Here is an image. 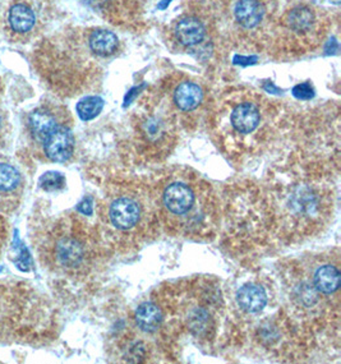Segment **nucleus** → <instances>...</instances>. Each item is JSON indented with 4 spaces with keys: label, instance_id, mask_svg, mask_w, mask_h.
I'll list each match as a JSON object with an SVG mask.
<instances>
[{
    "label": "nucleus",
    "instance_id": "14",
    "mask_svg": "<svg viewBox=\"0 0 341 364\" xmlns=\"http://www.w3.org/2000/svg\"><path fill=\"white\" fill-rule=\"evenodd\" d=\"M25 189L19 170L9 163L0 161V213L11 214L18 208Z\"/></svg>",
    "mask_w": 341,
    "mask_h": 364
},
{
    "label": "nucleus",
    "instance_id": "8",
    "mask_svg": "<svg viewBox=\"0 0 341 364\" xmlns=\"http://www.w3.org/2000/svg\"><path fill=\"white\" fill-rule=\"evenodd\" d=\"M329 19L321 8L298 1L278 18L275 32L278 41L291 51L313 50L328 35Z\"/></svg>",
    "mask_w": 341,
    "mask_h": 364
},
{
    "label": "nucleus",
    "instance_id": "11",
    "mask_svg": "<svg viewBox=\"0 0 341 364\" xmlns=\"http://www.w3.org/2000/svg\"><path fill=\"white\" fill-rule=\"evenodd\" d=\"M65 123H72L68 112L62 107L54 104H44L35 109L27 122V133L30 137L32 150L43 141V139L58 128Z\"/></svg>",
    "mask_w": 341,
    "mask_h": 364
},
{
    "label": "nucleus",
    "instance_id": "20",
    "mask_svg": "<svg viewBox=\"0 0 341 364\" xmlns=\"http://www.w3.org/2000/svg\"><path fill=\"white\" fill-rule=\"evenodd\" d=\"M35 21V13L26 4H16L9 11V25L12 27L13 31L18 33L31 31Z\"/></svg>",
    "mask_w": 341,
    "mask_h": 364
},
{
    "label": "nucleus",
    "instance_id": "13",
    "mask_svg": "<svg viewBox=\"0 0 341 364\" xmlns=\"http://www.w3.org/2000/svg\"><path fill=\"white\" fill-rule=\"evenodd\" d=\"M203 99L205 92L197 82L182 80L177 82L171 88V92L166 95L168 102H163L174 115V113L188 114L196 112L202 105Z\"/></svg>",
    "mask_w": 341,
    "mask_h": 364
},
{
    "label": "nucleus",
    "instance_id": "3",
    "mask_svg": "<svg viewBox=\"0 0 341 364\" xmlns=\"http://www.w3.org/2000/svg\"><path fill=\"white\" fill-rule=\"evenodd\" d=\"M51 326L50 306L31 284L0 280V344H36Z\"/></svg>",
    "mask_w": 341,
    "mask_h": 364
},
{
    "label": "nucleus",
    "instance_id": "9",
    "mask_svg": "<svg viewBox=\"0 0 341 364\" xmlns=\"http://www.w3.org/2000/svg\"><path fill=\"white\" fill-rule=\"evenodd\" d=\"M134 132L142 154L150 157L164 156L175 142V117L160 100L158 104L147 105L137 114Z\"/></svg>",
    "mask_w": 341,
    "mask_h": 364
},
{
    "label": "nucleus",
    "instance_id": "16",
    "mask_svg": "<svg viewBox=\"0 0 341 364\" xmlns=\"http://www.w3.org/2000/svg\"><path fill=\"white\" fill-rule=\"evenodd\" d=\"M308 279L313 288L323 295V298L336 295L340 289V270L336 264L331 262H321L310 267Z\"/></svg>",
    "mask_w": 341,
    "mask_h": 364
},
{
    "label": "nucleus",
    "instance_id": "23",
    "mask_svg": "<svg viewBox=\"0 0 341 364\" xmlns=\"http://www.w3.org/2000/svg\"><path fill=\"white\" fill-rule=\"evenodd\" d=\"M293 95L299 100H310L315 96V90L310 83H301L293 88Z\"/></svg>",
    "mask_w": 341,
    "mask_h": 364
},
{
    "label": "nucleus",
    "instance_id": "25",
    "mask_svg": "<svg viewBox=\"0 0 341 364\" xmlns=\"http://www.w3.org/2000/svg\"><path fill=\"white\" fill-rule=\"evenodd\" d=\"M4 136H6V123L0 114V146L4 142Z\"/></svg>",
    "mask_w": 341,
    "mask_h": 364
},
{
    "label": "nucleus",
    "instance_id": "15",
    "mask_svg": "<svg viewBox=\"0 0 341 364\" xmlns=\"http://www.w3.org/2000/svg\"><path fill=\"white\" fill-rule=\"evenodd\" d=\"M173 38L180 48L196 49L209 38V23L198 14H184L173 27Z\"/></svg>",
    "mask_w": 341,
    "mask_h": 364
},
{
    "label": "nucleus",
    "instance_id": "21",
    "mask_svg": "<svg viewBox=\"0 0 341 364\" xmlns=\"http://www.w3.org/2000/svg\"><path fill=\"white\" fill-rule=\"evenodd\" d=\"M104 100L99 96H87L77 104V113L85 122L95 119L102 113Z\"/></svg>",
    "mask_w": 341,
    "mask_h": 364
},
{
    "label": "nucleus",
    "instance_id": "7",
    "mask_svg": "<svg viewBox=\"0 0 341 364\" xmlns=\"http://www.w3.org/2000/svg\"><path fill=\"white\" fill-rule=\"evenodd\" d=\"M276 0H222V19L237 41H266L275 32Z\"/></svg>",
    "mask_w": 341,
    "mask_h": 364
},
{
    "label": "nucleus",
    "instance_id": "12",
    "mask_svg": "<svg viewBox=\"0 0 341 364\" xmlns=\"http://www.w3.org/2000/svg\"><path fill=\"white\" fill-rule=\"evenodd\" d=\"M32 151L38 159H43L46 161H68L75 151V137L72 133L70 123L55 128Z\"/></svg>",
    "mask_w": 341,
    "mask_h": 364
},
{
    "label": "nucleus",
    "instance_id": "6",
    "mask_svg": "<svg viewBox=\"0 0 341 364\" xmlns=\"http://www.w3.org/2000/svg\"><path fill=\"white\" fill-rule=\"evenodd\" d=\"M269 104L251 91L233 92L217 112L219 136L227 150L246 154L264 144L271 128Z\"/></svg>",
    "mask_w": 341,
    "mask_h": 364
},
{
    "label": "nucleus",
    "instance_id": "18",
    "mask_svg": "<svg viewBox=\"0 0 341 364\" xmlns=\"http://www.w3.org/2000/svg\"><path fill=\"white\" fill-rule=\"evenodd\" d=\"M134 320L141 331L147 333H156L164 321V314L156 303L145 301L137 308Z\"/></svg>",
    "mask_w": 341,
    "mask_h": 364
},
{
    "label": "nucleus",
    "instance_id": "2",
    "mask_svg": "<svg viewBox=\"0 0 341 364\" xmlns=\"http://www.w3.org/2000/svg\"><path fill=\"white\" fill-rule=\"evenodd\" d=\"M32 239L40 262L53 274L85 277L95 264V234L77 215H64L48 221L33 232Z\"/></svg>",
    "mask_w": 341,
    "mask_h": 364
},
{
    "label": "nucleus",
    "instance_id": "22",
    "mask_svg": "<svg viewBox=\"0 0 341 364\" xmlns=\"http://www.w3.org/2000/svg\"><path fill=\"white\" fill-rule=\"evenodd\" d=\"M64 186H65L64 176L55 171H49L40 178V187L48 192L59 191L63 188Z\"/></svg>",
    "mask_w": 341,
    "mask_h": 364
},
{
    "label": "nucleus",
    "instance_id": "24",
    "mask_svg": "<svg viewBox=\"0 0 341 364\" xmlns=\"http://www.w3.org/2000/svg\"><path fill=\"white\" fill-rule=\"evenodd\" d=\"M8 238H9V225H8L6 218L3 215H0V257L6 248Z\"/></svg>",
    "mask_w": 341,
    "mask_h": 364
},
{
    "label": "nucleus",
    "instance_id": "5",
    "mask_svg": "<svg viewBox=\"0 0 341 364\" xmlns=\"http://www.w3.org/2000/svg\"><path fill=\"white\" fill-rule=\"evenodd\" d=\"M274 218L289 237H310L326 224L332 213V195L321 183L296 181L274 193Z\"/></svg>",
    "mask_w": 341,
    "mask_h": 364
},
{
    "label": "nucleus",
    "instance_id": "17",
    "mask_svg": "<svg viewBox=\"0 0 341 364\" xmlns=\"http://www.w3.org/2000/svg\"><path fill=\"white\" fill-rule=\"evenodd\" d=\"M237 301L247 314H259L267 304V294L262 287L247 284L238 290Z\"/></svg>",
    "mask_w": 341,
    "mask_h": 364
},
{
    "label": "nucleus",
    "instance_id": "10",
    "mask_svg": "<svg viewBox=\"0 0 341 364\" xmlns=\"http://www.w3.org/2000/svg\"><path fill=\"white\" fill-rule=\"evenodd\" d=\"M190 299L183 301L179 308L180 320L196 338H209L215 330V314L219 309V295L209 285H193Z\"/></svg>",
    "mask_w": 341,
    "mask_h": 364
},
{
    "label": "nucleus",
    "instance_id": "19",
    "mask_svg": "<svg viewBox=\"0 0 341 364\" xmlns=\"http://www.w3.org/2000/svg\"><path fill=\"white\" fill-rule=\"evenodd\" d=\"M119 40L117 35L108 30H96L90 35V50L99 57L113 55L118 49Z\"/></svg>",
    "mask_w": 341,
    "mask_h": 364
},
{
    "label": "nucleus",
    "instance_id": "4",
    "mask_svg": "<svg viewBox=\"0 0 341 364\" xmlns=\"http://www.w3.org/2000/svg\"><path fill=\"white\" fill-rule=\"evenodd\" d=\"M99 219L109 239L120 245H137L152 235L158 211L152 189L123 184L105 195L99 206Z\"/></svg>",
    "mask_w": 341,
    "mask_h": 364
},
{
    "label": "nucleus",
    "instance_id": "1",
    "mask_svg": "<svg viewBox=\"0 0 341 364\" xmlns=\"http://www.w3.org/2000/svg\"><path fill=\"white\" fill-rule=\"evenodd\" d=\"M158 221L183 237H206L217 220L215 195L209 183L190 171H174L152 189Z\"/></svg>",
    "mask_w": 341,
    "mask_h": 364
}]
</instances>
